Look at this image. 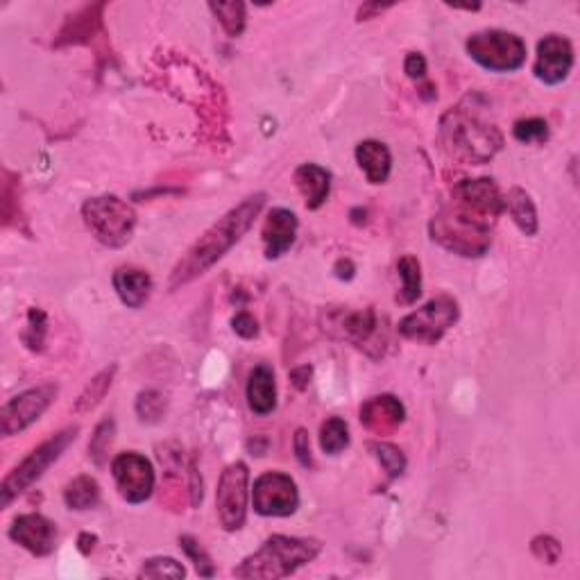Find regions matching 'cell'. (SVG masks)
<instances>
[{"mask_svg":"<svg viewBox=\"0 0 580 580\" xmlns=\"http://www.w3.org/2000/svg\"><path fill=\"white\" fill-rule=\"evenodd\" d=\"M503 209V195L488 177L454 186L451 202L431 220V238L460 257H483L492 243V227Z\"/></svg>","mask_w":580,"mask_h":580,"instance_id":"6da1fadb","label":"cell"},{"mask_svg":"<svg viewBox=\"0 0 580 580\" xmlns=\"http://www.w3.org/2000/svg\"><path fill=\"white\" fill-rule=\"evenodd\" d=\"M263 207H266V193H254L241 204H236L234 209H229L223 218H218V223H213L189 247V252L177 261V266L170 272V290L191 284V281L202 277L209 268L216 266L250 232Z\"/></svg>","mask_w":580,"mask_h":580,"instance_id":"7a4b0ae2","label":"cell"},{"mask_svg":"<svg viewBox=\"0 0 580 580\" xmlns=\"http://www.w3.org/2000/svg\"><path fill=\"white\" fill-rule=\"evenodd\" d=\"M322 542L315 537L272 535L263 547L234 569L238 578H286L320 556Z\"/></svg>","mask_w":580,"mask_h":580,"instance_id":"3957f363","label":"cell"},{"mask_svg":"<svg viewBox=\"0 0 580 580\" xmlns=\"http://www.w3.org/2000/svg\"><path fill=\"white\" fill-rule=\"evenodd\" d=\"M442 143L456 159L488 164L503 148V136L494 125L483 123L479 114L460 105L442 118Z\"/></svg>","mask_w":580,"mask_h":580,"instance_id":"277c9868","label":"cell"},{"mask_svg":"<svg viewBox=\"0 0 580 580\" xmlns=\"http://www.w3.org/2000/svg\"><path fill=\"white\" fill-rule=\"evenodd\" d=\"M78 433L80 426H68V429L55 433L53 438L41 442L37 449H32L3 479V485H0V508H10L12 501L19 499V494L30 490L48 472L50 465H55L64 451L78 440Z\"/></svg>","mask_w":580,"mask_h":580,"instance_id":"5b68a950","label":"cell"},{"mask_svg":"<svg viewBox=\"0 0 580 580\" xmlns=\"http://www.w3.org/2000/svg\"><path fill=\"white\" fill-rule=\"evenodd\" d=\"M84 225L105 247H123L132 241L136 211L118 195H100L82 204Z\"/></svg>","mask_w":580,"mask_h":580,"instance_id":"8992f818","label":"cell"},{"mask_svg":"<svg viewBox=\"0 0 580 580\" xmlns=\"http://www.w3.org/2000/svg\"><path fill=\"white\" fill-rule=\"evenodd\" d=\"M467 55L485 71L513 73L526 64V44L522 37L503 30L474 32L467 39Z\"/></svg>","mask_w":580,"mask_h":580,"instance_id":"52a82bcc","label":"cell"},{"mask_svg":"<svg viewBox=\"0 0 580 580\" xmlns=\"http://www.w3.org/2000/svg\"><path fill=\"white\" fill-rule=\"evenodd\" d=\"M460 318L458 302L451 295H438L426 302L422 309L408 313L402 322L397 324L399 336L413 343L438 345L442 336L454 327Z\"/></svg>","mask_w":580,"mask_h":580,"instance_id":"ba28073f","label":"cell"},{"mask_svg":"<svg viewBox=\"0 0 580 580\" xmlns=\"http://www.w3.org/2000/svg\"><path fill=\"white\" fill-rule=\"evenodd\" d=\"M247 499H250V469L238 460L225 467L216 490V513L220 526L227 533L243 528L247 519Z\"/></svg>","mask_w":580,"mask_h":580,"instance_id":"9c48e42d","label":"cell"},{"mask_svg":"<svg viewBox=\"0 0 580 580\" xmlns=\"http://www.w3.org/2000/svg\"><path fill=\"white\" fill-rule=\"evenodd\" d=\"M324 331H329L331 336L340 340H347V343L356 345L358 349H365L368 354H372V347L383 349V345H386L379 315L374 313V309H331L327 311Z\"/></svg>","mask_w":580,"mask_h":580,"instance_id":"30bf717a","label":"cell"},{"mask_svg":"<svg viewBox=\"0 0 580 580\" xmlns=\"http://www.w3.org/2000/svg\"><path fill=\"white\" fill-rule=\"evenodd\" d=\"M59 388L55 383H44V386L30 388L21 392V395L12 397L10 402L0 411V433L3 438H12V435L21 433L41 420L50 406H53Z\"/></svg>","mask_w":580,"mask_h":580,"instance_id":"8fae6325","label":"cell"},{"mask_svg":"<svg viewBox=\"0 0 580 580\" xmlns=\"http://www.w3.org/2000/svg\"><path fill=\"white\" fill-rule=\"evenodd\" d=\"M252 503L261 517H290L300 508V492L288 474L266 472L254 481Z\"/></svg>","mask_w":580,"mask_h":580,"instance_id":"7c38bea8","label":"cell"},{"mask_svg":"<svg viewBox=\"0 0 580 580\" xmlns=\"http://www.w3.org/2000/svg\"><path fill=\"white\" fill-rule=\"evenodd\" d=\"M112 474L118 494L132 506L148 501L155 490V469L145 456L136 451H125L112 460Z\"/></svg>","mask_w":580,"mask_h":580,"instance_id":"4fadbf2b","label":"cell"},{"mask_svg":"<svg viewBox=\"0 0 580 580\" xmlns=\"http://www.w3.org/2000/svg\"><path fill=\"white\" fill-rule=\"evenodd\" d=\"M574 68V46L567 37L560 34H547L540 44H537V59H535V78L556 87L562 84Z\"/></svg>","mask_w":580,"mask_h":580,"instance_id":"5bb4252c","label":"cell"},{"mask_svg":"<svg viewBox=\"0 0 580 580\" xmlns=\"http://www.w3.org/2000/svg\"><path fill=\"white\" fill-rule=\"evenodd\" d=\"M10 540L25 551H30L32 556L44 558L55 551L57 528L44 515H19L10 526Z\"/></svg>","mask_w":580,"mask_h":580,"instance_id":"9a60e30c","label":"cell"},{"mask_svg":"<svg viewBox=\"0 0 580 580\" xmlns=\"http://www.w3.org/2000/svg\"><path fill=\"white\" fill-rule=\"evenodd\" d=\"M404 417H406L404 404L392 395L372 397L361 406V424L370 433L379 435V438L395 433L399 426L404 424Z\"/></svg>","mask_w":580,"mask_h":580,"instance_id":"2e32d148","label":"cell"},{"mask_svg":"<svg viewBox=\"0 0 580 580\" xmlns=\"http://www.w3.org/2000/svg\"><path fill=\"white\" fill-rule=\"evenodd\" d=\"M263 247L266 259L275 261L293 247L297 236V216L290 209H272L263 223Z\"/></svg>","mask_w":580,"mask_h":580,"instance_id":"e0dca14e","label":"cell"},{"mask_svg":"<svg viewBox=\"0 0 580 580\" xmlns=\"http://www.w3.org/2000/svg\"><path fill=\"white\" fill-rule=\"evenodd\" d=\"M247 404H250V411L259 417H266L277 408L275 370L270 365L261 363L250 372V379H247Z\"/></svg>","mask_w":580,"mask_h":580,"instance_id":"ac0fdd59","label":"cell"},{"mask_svg":"<svg viewBox=\"0 0 580 580\" xmlns=\"http://www.w3.org/2000/svg\"><path fill=\"white\" fill-rule=\"evenodd\" d=\"M295 186L304 195L306 209L318 211L329 198L331 173L318 164H302L295 170Z\"/></svg>","mask_w":580,"mask_h":580,"instance_id":"d6986e66","label":"cell"},{"mask_svg":"<svg viewBox=\"0 0 580 580\" xmlns=\"http://www.w3.org/2000/svg\"><path fill=\"white\" fill-rule=\"evenodd\" d=\"M356 161L370 184H386L392 170V155L386 143L361 141L356 145Z\"/></svg>","mask_w":580,"mask_h":580,"instance_id":"ffe728a7","label":"cell"},{"mask_svg":"<svg viewBox=\"0 0 580 580\" xmlns=\"http://www.w3.org/2000/svg\"><path fill=\"white\" fill-rule=\"evenodd\" d=\"M114 290L127 309H141L150 297L152 279L145 270L121 268L114 272Z\"/></svg>","mask_w":580,"mask_h":580,"instance_id":"44dd1931","label":"cell"},{"mask_svg":"<svg viewBox=\"0 0 580 580\" xmlns=\"http://www.w3.org/2000/svg\"><path fill=\"white\" fill-rule=\"evenodd\" d=\"M503 209H506L510 216H513L515 225L522 229L524 236H535L537 234L540 220H537L535 202L531 200V195H528L524 189H519V186H513V189L508 191L506 198H503Z\"/></svg>","mask_w":580,"mask_h":580,"instance_id":"7402d4cb","label":"cell"},{"mask_svg":"<svg viewBox=\"0 0 580 580\" xmlns=\"http://www.w3.org/2000/svg\"><path fill=\"white\" fill-rule=\"evenodd\" d=\"M116 365H109V368H105L102 372H98L96 377H93L87 386H84V390L80 392V397L75 399V406H73V411L78 413V415H84V413H91L93 408H96L102 399H105V395L109 392V388H112V383H114V377H116Z\"/></svg>","mask_w":580,"mask_h":580,"instance_id":"603a6c76","label":"cell"},{"mask_svg":"<svg viewBox=\"0 0 580 580\" xmlns=\"http://www.w3.org/2000/svg\"><path fill=\"white\" fill-rule=\"evenodd\" d=\"M64 501L71 510H91L100 503V485L93 476H75V479L66 485Z\"/></svg>","mask_w":580,"mask_h":580,"instance_id":"cb8c5ba5","label":"cell"},{"mask_svg":"<svg viewBox=\"0 0 580 580\" xmlns=\"http://www.w3.org/2000/svg\"><path fill=\"white\" fill-rule=\"evenodd\" d=\"M397 272H399V277H402V290L397 293V304L411 306L420 300V295H422V266H420V261L411 257V254H406V257L399 259Z\"/></svg>","mask_w":580,"mask_h":580,"instance_id":"d4e9b609","label":"cell"},{"mask_svg":"<svg viewBox=\"0 0 580 580\" xmlns=\"http://www.w3.org/2000/svg\"><path fill=\"white\" fill-rule=\"evenodd\" d=\"M320 447L327 456H338L349 447V426L343 417H329L320 426Z\"/></svg>","mask_w":580,"mask_h":580,"instance_id":"484cf974","label":"cell"},{"mask_svg":"<svg viewBox=\"0 0 580 580\" xmlns=\"http://www.w3.org/2000/svg\"><path fill=\"white\" fill-rule=\"evenodd\" d=\"M209 10L216 16L218 23L223 25V30L227 32V37H241L245 30V5L243 3H209Z\"/></svg>","mask_w":580,"mask_h":580,"instance_id":"4316f807","label":"cell"},{"mask_svg":"<svg viewBox=\"0 0 580 580\" xmlns=\"http://www.w3.org/2000/svg\"><path fill=\"white\" fill-rule=\"evenodd\" d=\"M114 435H116V422L112 420V417L102 420L96 426V431H93L91 442H89V458L98 467L107 463L109 451H112V445H114Z\"/></svg>","mask_w":580,"mask_h":580,"instance_id":"83f0119b","label":"cell"},{"mask_svg":"<svg viewBox=\"0 0 580 580\" xmlns=\"http://www.w3.org/2000/svg\"><path fill=\"white\" fill-rule=\"evenodd\" d=\"M368 449L372 451V456L379 460L381 467L386 469L388 479H397V476L404 474L406 456L402 454V449L388 445V442H370Z\"/></svg>","mask_w":580,"mask_h":580,"instance_id":"f1b7e54d","label":"cell"},{"mask_svg":"<svg viewBox=\"0 0 580 580\" xmlns=\"http://www.w3.org/2000/svg\"><path fill=\"white\" fill-rule=\"evenodd\" d=\"M166 413V397L159 390H145L136 399V415L145 424H157Z\"/></svg>","mask_w":580,"mask_h":580,"instance_id":"f546056e","label":"cell"},{"mask_svg":"<svg viewBox=\"0 0 580 580\" xmlns=\"http://www.w3.org/2000/svg\"><path fill=\"white\" fill-rule=\"evenodd\" d=\"M179 547H182V551L186 553V558L193 562L195 571H198L202 578H211L213 574H216V567H213L211 556L202 549V544L195 540L193 535L179 537Z\"/></svg>","mask_w":580,"mask_h":580,"instance_id":"4dcf8cb0","label":"cell"},{"mask_svg":"<svg viewBox=\"0 0 580 580\" xmlns=\"http://www.w3.org/2000/svg\"><path fill=\"white\" fill-rule=\"evenodd\" d=\"M141 578H184L186 569L175 558H150L143 562Z\"/></svg>","mask_w":580,"mask_h":580,"instance_id":"1f68e13d","label":"cell"},{"mask_svg":"<svg viewBox=\"0 0 580 580\" xmlns=\"http://www.w3.org/2000/svg\"><path fill=\"white\" fill-rule=\"evenodd\" d=\"M46 334H48V318L46 313L41 309H30L28 313V329H25L23 340L32 352H41L46 343Z\"/></svg>","mask_w":580,"mask_h":580,"instance_id":"d6a6232c","label":"cell"},{"mask_svg":"<svg viewBox=\"0 0 580 580\" xmlns=\"http://www.w3.org/2000/svg\"><path fill=\"white\" fill-rule=\"evenodd\" d=\"M513 136L519 143H544L549 139V125L544 118H524L513 127Z\"/></svg>","mask_w":580,"mask_h":580,"instance_id":"836d02e7","label":"cell"},{"mask_svg":"<svg viewBox=\"0 0 580 580\" xmlns=\"http://www.w3.org/2000/svg\"><path fill=\"white\" fill-rule=\"evenodd\" d=\"M531 551L537 560L547 562V565H556L562 556V547L556 537L551 535H537L531 542Z\"/></svg>","mask_w":580,"mask_h":580,"instance_id":"e575fe53","label":"cell"},{"mask_svg":"<svg viewBox=\"0 0 580 580\" xmlns=\"http://www.w3.org/2000/svg\"><path fill=\"white\" fill-rule=\"evenodd\" d=\"M232 327H234V334H236V336H241V338H245V340L257 338V334H259V324H257V320H254L252 315L247 313V311H241V313H236V315H234Z\"/></svg>","mask_w":580,"mask_h":580,"instance_id":"d590c367","label":"cell"},{"mask_svg":"<svg viewBox=\"0 0 580 580\" xmlns=\"http://www.w3.org/2000/svg\"><path fill=\"white\" fill-rule=\"evenodd\" d=\"M293 449H295V458L297 463L302 467H313V456H311V442H309V433L304 429L295 431V440H293Z\"/></svg>","mask_w":580,"mask_h":580,"instance_id":"8d00e7d4","label":"cell"},{"mask_svg":"<svg viewBox=\"0 0 580 580\" xmlns=\"http://www.w3.org/2000/svg\"><path fill=\"white\" fill-rule=\"evenodd\" d=\"M404 71L411 80H422L426 75V59L420 53H408L404 62Z\"/></svg>","mask_w":580,"mask_h":580,"instance_id":"74e56055","label":"cell"},{"mask_svg":"<svg viewBox=\"0 0 580 580\" xmlns=\"http://www.w3.org/2000/svg\"><path fill=\"white\" fill-rule=\"evenodd\" d=\"M311 377H313V368H311V365H300V368L290 370V383H293V386L297 390H306V388H309Z\"/></svg>","mask_w":580,"mask_h":580,"instance_id":"f35d334b","label":"cell"},{"mask_svg":"<svg viewBox=\"0 0 580 580\" xmlns=\"http://www.w3.org/2000/svg\"><path fill=\"white\" fill-rule=\"evenodd\" d=\"M386 10H390V5H379V3H368V5H363L361 10H358L356 14V19L358 21H368L372 19V16H377V14H383Z\"/></svg>","mask_w":580,"mask_h":580,"instance_id":"ab89813d","label":"cell"},{"mask_svg":"<svg viewBox=\"0 0 580 580\" xmlns=\"http://www.w3.org/2000/svg\"><path fill=\"white\" fill-rule=\"evenodd\" d=\"M334 272H336V277H338V279H345V281H349V279H354L356 266H354V263L349 261V259H340V261L336 263Z\"/></svg>","mask_w":580,"mask_h":580,"instance_id":"60d3db41","label":"cell"}]
</instances>
